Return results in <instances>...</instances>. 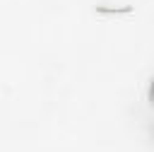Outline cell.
<instances>
[{"label":"cell","instance_id":"obj_1","mask_svg":"<svg viewBox=\"0 0 154 152\" xmlns=\"http://www.w3.org/2000/svg\"><path fill=\"white\" fill-rule=\"evenodd\" d=\"M149 104H152V109H154V80H152V84H149Z\"/></svg>","mask_w":154,"mask_h":152}]
</instances>
